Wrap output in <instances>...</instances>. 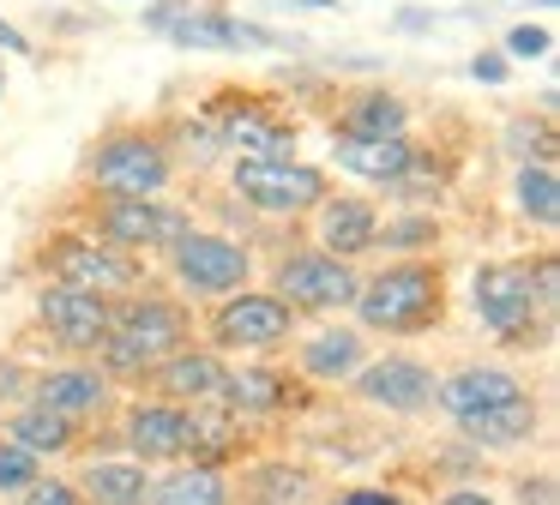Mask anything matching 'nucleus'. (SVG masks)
I'll use <instances>...</instances> for the list:
<instances>
[{
  "instance_id": "obj_1",
  "label": "nucleus",
  "mask_w": 560,
  "mask_h": 505,
  "mask_svg": "<svg viewBox=\"0 0 560 505\" xmlns=\"http://www.w3.org/2000/svg\"><path fill=\"white\" fill-rule=\"evenodd\" d=\"M187 343H194V307L163 289H133L109 301V337L97 343V367L109 379L145 385V373Z\"/></svg>"
},
{
  "instance_id": "obj_2",
  "label": "nucleus",
  "mask_w": 560,
  "mask_h": 505,
  "mask_svg": "<svg viewBox=\"0 0 560 505\" xmlns=\"http://www.w3.org/2000/svg\"><path fill=\"white\" fill-rule=\"evenodd\" d=\"M350 313H355V331L368 337H422L446 319V271L428 252L392 259L362 277Z\"/></svg>"
},
{
  "instance_id": "obj_3",
  "label": "nucleus",
  "mask_w": 560,
  "mask_h": 505,
  "mask_svg": "<svg viewBox=\"0 0 560 505\" xmlns=\"http://www.w3.org/2000/svg\"><path fill=\"white\" fill-rule=\"evenodd\" d=\"M175 156L163 144L158 127L145 120H121V127L97 132L79 156V180L91 192H121V199H151V192H170L175 187Z\"/></svg>"
},
{
  "instance_id": "obj_4",
  "label": "nucleus",
  "mask_w": 560,
  "mask_h": 505,
  "mask_svg": "<svg viewBox=\"0 0 560 505\" xmlns=\"http://www.w3.org/2000/svg\"><path fill=\"white\" fill-rule=\"evenodd\" d=\"M31 265H37V277H49V283L91 289V295H103V301L145 289V259L97 240L91 228H49V235L37 240V252H31Z\"/></svg>"
},
{
  "instance_id": "obj_5",
  "label": "nucleus",
  "mask_w": 560,
  "mask_h": 505,
  "mask_svg": "<svg viewBox=\"0 0 560 505\" xmlns=\"http://www.w3.org/2000/svg\"><path fill=\"white\" fill-rule=\"evenodd\" d=\"M223 175H230L242 211L271 216V223H295L331 192V175L307 156H230Z\"/></svg>"
},
{
  "instance_id": "obj_6",
  "label": "nucleus",
  "mask_w": 560,
  "mask_h": 505,
  "mask_svg": "<svg viewBox=\"0 0 560 505\" xmlns=\"http://www.w3.org/2000/svg\"><path fill=\"white\" fill-rule=\"evenodd\" d=\"M470 313H476V325H482L494 343H506V349H542L548 325H555L542 313V301H536L530 265H524V259H488V265H476V277H470Z\"/></svg>"
},
{
  "instance_id": "obj_7",
  "label": "nucleus",
  "mask_w": 560,
  "mask_h": 505,
  "mask_svg": "<svg viewBox=\"0 0 560 505\" xmlns=\"http://www.w3.org/2000/svg\"><path fill=\"white\" fill-rule=\"evenodd\" d=\"M206 127L218 132L223 156H295V115L247 84H218L199 103Z\"/></svg>"
},
{
  "instance_id": "obj_8",
  "label": "nucleus",
  "mask_w": 560,
  "mask_h": 505,
  "mask_svg": "<svg viewBox=\"0 0 560 505\" xmlns=\"http://www.w3.org/2000/svg\"><path fill=\"white\" fill-rule=\"evenodd\" d=\"M79 228H91L97 240H109V247H121V252H139V259H163V252L194 228V204H175V199H163V192H151V199L97 192Z\"/></svg>"
},
{
  "instance_id": "obj_9",
  "label": "nucleus",
  "mask_w": 560,
  "mask_h": 505,
  "mask_svg": "<svg viewBox=\"0 0 560 505\" xmlns=\"http://www.w3.org/2000/svg\"><path fill=\"white\" fill-rule=\"evenodd\" d=\"M295 331H302V313L254 283L211 301V319H206V337L218 355H278V349L295 343Z\"/></svg>"
},
{
  "instance_id": "obj_10",
  "label": "nucleus",
  "mask_w": 560,
  "mask_h": 505,
  "mask_svg": "<svg viewBox=\"0 0 560 505\" xmlns=\"http://www.w3.org/2000/svg\"><path fill=\"white\" fill-rule=\"evenodd\" d=\"M163 271L182 289V301H223L235 289L254 283V247L223 228H187L170 252H163Z\"/></svg>"
},
{
  "instance_id": "obj_11",
  "label": "nucleus",
  "mask_w": 560,
  "mask_h": 505,
  "mask_svg": "<svg viewBox=\"0 0 560 505\" xmlns=\"http://www.w3.org/2000/svg\"><path fill=\"white\" fill-rule=\"evenodd\" d=\"M145 31L163 36L175 48H194V55H223V48H278V36L254 19H235L230 7L218 0H151L145 12Z\"/></svg>"
},
{
  "instance_id": "obj_12",
  "label": "nucleus",
  "mask_w": 560,
  "mask_h": 505,
  "mask_svg": "<svg viewBox=\"0 0 560 505\" xmlns=\"http://www.w3.org/2000/svg\"><path fill=\"white\" fill-rule=\"evenodd\" d=\"M362 271L326 247H295L271 265V295H283L295 313H350Z\"/></svg>"
},
{
  "instance_id": "obj_13",
  "label": "nucleus",
  "mask_w": 560,
  "mask_h": 505,
  "mask_svg": "<svg viewBox=\"0 0 560 505\" xmlns=\"http://www.w3.org/2000/svg\"><path fill=\"white\" fill-rule=\"evenodd\" d=\"M31 319L49 331V343L73 361H91L97 343L109 337V301L91 295V289H73V283H49L43 277L31 289Z\"/></svg>"
},
{
  "instance_id": "obj_14",
  "label": "nucleus",
  "mask_w": 560,
  "mask_h": 505,
  "mask_svg": "<svg viewBox=\"0 0 560 505\" xmlns=\"http://www.w3.org/2000/svg\"><path fill=\"white\" fill-rule=\"evenodd\" d=\"M350 391H355V403L386 409V415H428V409H434V391H440V373L428 367V361L392 349V355H380V361L368 355L362 367L350 373Z\"/></svg>"
},
{
  "instance_id": "obj_15",
  "label": "nucleus",
  "mask_w": 560,
  "mask_h": 505,
  "mask_svg": "<svg viewBox=\"0 0 560 505\" xmlns=\"http://www.w3.org/2000/svg\"><path fill=\"white\" fill-rule=\"evenodd\" d=\"M31 403H43L55 415H67L73 427H85V421H103L115 409V379L97 361H61V367L31 373Z\"/></svg>"
},
{
  "instance_id": "obj_16",
  "label": "nucleus",
  "mask_w": 560,
  "mask_h": 505,
  "mask_svg": "<svg viewBox=\"0 0 560 505\" xmlns=\"http://www.w3.org/2000/svg\"><path fill=\"white\" fill-rule=\"evenodd\" d=\"M295 391H302V379L295 373H283L278 361H223V385H218V403L230 409V415L242 421H266V415H283V409L295 403Z\"/></svg>"
},
{
  "instance_id": "obj_17",
  "label": "nucleus",
  "mask_w": 560,
  "mask_h": 505,
  "mask_svg": "<svg viewBox=\"0 0 560 505\" xmlns=\"http://www.w3.org/2000/svg\"><path fill=\"white\" fill-rule=\"evenodd\" d=\"M121 445L133 463H182L187 457V409L163 403V397H139V403L121 409Z\"/></svg>"
},
{
  "instance_id": "obj_18",
  "label": "nucleus",
  "mask_w": 560,
  "mask_h": 505,
  "mask_svg": "<svg viewBox=\"0 0 560 505\" xmlns=\"http://www.w3.org/2000/svg\"><path fill=\"white\" fill-rule=\"evenodd\" d=\"M314 247L338 252V259H368L374 252V235H380V204L362 199V192H326L314 204Z\"/></svg>"
},
{
  "instance_id": "obj_19",
  "label": "nucleus",
  "mask_w": 560,
  "mask_h": 505,
  "mask_svg": "<svg viewBox=\"0 0 560 505\" xmlns=\"http://www.w3.org/2000/svg\"><path fill=\"white\" fill-rule=\"evenodd\" d=\"M223 361H230V355H218L211 343H187V349H175V355H163L158 367L145 373V385H151V397H163V403H182V409L218 403Z\"/></svg>"
},
{
  "instance_id": "obj_20",
  "label": "nucleus",
  "mask_w": 560,
  "mask_h": 505,
  "mask_svg": "<svg viewBox=\"0 0 560 505\" xmlns=\"http://www.w3.org/2000/svg\"><path fill=\"white\" fill-rule=\"evenodd\" d=\"M518 391H530V385L512 367H500V361H464V367L440 373L434 409H446V421H464V415H476V409H494Z\"/></svg>"
},
{
  "instance_id": "obj_21",
  "label": "nucleus",
  "mask_w": 560,
  "mask_h": 505,
  "mask_svg": "<svg viewBox=\"0 0 560 505\" xmlns=\"http://www.w3.org/2000/svg\"><path fill=\"white\" fill-rule=\"evenodd\" d=\"M416 120L410 96L386 91V84H362V91L338 96V115H331V132H355V139H404Z\"/></svg>"
},
{
  "instance_id": "obj_22",
  "label": "nucleus",
  "mask_w": 560,
  "mask_h": 505,
  "mask_svg": "<svg viewBox=\"0 0 560 505\" xmlns=\"http://www.w3.org/2000/svg\"><path fill=\"white\" fill-rule=\"evenodd\" d=\"M368 361V331L355 325H326V331L295 343V373L314 385H350V373Z\"/></svg>"
},
{
  "instance_id": "obj_23",
  "label": "nucleus",
  "mask_w": 560,
  "mask_h": 505,
  "mask_svg": "<svg viewBox=\"0 0 560 505\" xmlns=\"http://www.w3.org/2000/svg\"><path fill=\"white\" fill-rule=\"evenodd\" d=\"M452 427H458L476 451H512V445L536 439V427H542V403H536L530 391H518V397H506V403H494V409H476V415L452 421Z\"/></svg>"
},
{
  "instance_id": "obj_24",
  "label": "nucleus",
  "mask_w": 560,
  "mask_h": 505,
  "mask_svg": "<svg viewBox=\"0 0 560 505\" xmlns=\"http://www.w3.org/2000/svg\"><path fill=\"white\" fill-rule=\"evenodd\" d=\"M416 139H355V132H331V163L350 168L355 180H374V187H392V180L410 168Z\"/></svg>"
},
{
  "instance_id": "obj_25",
  "label": "nucleus",
  "mask_w": 560,
  "mask_h": 505,
  "mask_svg": "<svg viewBox=\"0 0 560 505\" xmlns=\"http://www.w3.org/2000/svg\"><path fill=\"white\" fill-rule=\"evenodd\" d=\"M79 500L85 505H145L151 500V469L133 457H91L73 475Z\"/></svg>"
},
{
  "instance_id": "obj_26",
  "label": "nucleus",
  "mask_w": 560,
  "mask_h": 505,
  "mask_svg": "<svg viewBox=\"0 0 560 505\" xmlns=\"http://www.w3.org/2000/svg\"><path fill=\"white\" fill-rule=\"evenodd\" d=\"M145 505H235V481L230 469H211V463H170L158 481H151V500Z\"/></svg>"
},
{
  "instance_id": "obj_27",
  "label": "nucleus",
  "mask_w": 560,
  "mask_h": 505,
  "mask_svg": "<svg viewBox=\"0 0 560 505\" xmlns=\"http://www.w3.org/2000/svg\"><path fill=\"white\" fill-rule=\"evenodd\" d=\"M242 457V415H230L223 403H194L187 409V463L230 469Z\"/></svg>"
},
{
  "instance_id": "obj_28",
  "label": "nucleus",
  "mask_w": 560,
  "mask_h": 505,
  "mask_svg": "<svg viewBox=\"0 0 560 505\" xmlns=\"http://www.w3.org/2000/svg\"><path fill=\"white\" fill-rule=\"evenodd\" d=\"M235 500L242 505H307L314 500V475L290 457H266V463H247L235 481Z\"/></svg>"
},
{
  "instance_id": "obj_29",
  "label": "nucleus",
  "mask_w": 560,
  "mask_h": 505,
  "mask_svg": "<svg viewBox=\"0 0 560 505\" xmlns=\"http://www.w3.org/2000/svg\"><path fill=\"white\" fill-rule=\"evenodd\" d=\"M7 439H19L31 457H73L79 451V427L67 415H55V409H43V403H13V415H7Z\"/></svg>"
},
{
  "instance_id": "obj_30",
  "label": "nucleus",
  "mask_w": 560,
  "mask_h": 505,
  "mask_svg": "<svg viewBox=\"0 0 560 505\" xmlns=\"http://www.w3.org/2000/svg\"><path fill=\"white\" fill-rule=\"evenodd\" d=\"M163 144H170L175 168H194V175H206V168H223L230 156H223L218 132L206 127V115H175V120H158Z\"/></svg>"
},
{
  "instance_id": "obj_31",
  "label": "nucleus",
  "mask_w": 560,
  "mask_h": 505,
  "mask_svg": "<svg viewBox=\"0 0 560 505\" xmlns=\"http://www.w3.org/2000/svg\"><path fill=\"white\" fill-rule=\"evenodd\" d=\"M512 211L536 228L560 223V175L555 163H518L512 168Z\"/></svg>"
},
{
  "instance_id": "obj_32",
  "label": "nucleus",
  "mask_w": 560,
  "mask_h": 505,
  "mask_svg": "<svg viewBox=\"0 0 560 505\" xmlns=\"http://www.w3.org/2000/svg\"><path fill=\"white\" fill-rule=\"evenodd\" d=\"M440 216L434 211H398V216H380V235H374V252L386 247V252H398V259H416V252H434L440 247Z\"/></svg>"
},
{
  "instance_id": "obj_33",
  "label": "nucleus",
  "mask_w": 560,
  "mask_h": 505,
  "mask_svg": "<svg viewBox=\"0 0 560 505\" xmlns=\"http://www.w3.org/2000/svg\"><path fill=\"white\" fill-rule=\"evenodd\" d=\"M506 151L518 156V163H555V127H548V115H518L506 127Z\"/></svg>"
},
{
  "instance_id": "obj_34",
  "label": "nucleus",
  "mask_w": 560,
  "mask_h": 505,
  "mask_svg": "<svg viewBox=\"0 0 560 505\" xmlns=\"http://www.w3.org/2000/svg\"><path fill=\"white\" fill-rule=\"evenodd\" d=\"M37 475H43V457H31L19 439H0V493L7 500H19Z\"/></svg>"
},
{
  "instance_id": "obj_35",
  "label": "nucleus",
  "mask_w": 560,
  "mask_h": 505,
  "mask_svg": "<svg viewBox=\"0 0 560 505\" xmlns=\"http://www.w3.org/2000/svg\"><path fill=\"white\" fill-rule=\"evenodd\" d=\"M500 55L506 60H542V55H555V31H542V24H512Z\"/></svg>"
},
{
  "instance_id": "obj_36",
  "label": "nucleus",
  "mask_w": 560,
  "mask_h": 505,
  "mask_svg": "<svg viewBox=\"0 0 560 505\" xmlns=\"http://www.w3.org/2000/svg\"><path fill=\"white\" fill-rule=\"evenodd\" d=\"M19 505H85V500H79V488L67 475H49V469H43V475L19 493Z\"/></svg>"
},
{
  "instance_id": "obj_37",
  "label": "nucleus",
  "mask_w": 560,
  "mask_h": 505,
  "mask_svg": "<svg viewBox=\"0 0 560 505\" xmlns=\"http://www.w3.org/2000/svg\"><path fill=\"white\" fill-rule=\"evenodd\" d=\"M530 265V289H536V301H542V313L555 319V307H560V265H555V252H536V259H524Z\"/></svg>"
},
{
  "instance_id": "obj_38",
  "label": "nucleus",
  "mask_w": 560,
  "mask_h": 505,
  "mask_svg": "<svg viewBox=\"0 0 560 505\" xmlns=\"http://www.w3.org/2000/svg\"><path fill=\"white\" fill-rule=\"evenodd\" d=\"M31 397V367L19 355H0V403H25Z\"/></svg>"
},
{
  "instance_id": "obj_39",
  "label": "nucleus",
  "mask_w": 560,
  "mask_h": 505,
  "mask_svg": "<svg viewBox=\"0 0 560 505\" xmlns=\"http://www.w3.org/2000/svg\"><path fill=\"white\" fill-rule=\"evenodd\" d=\"M506 72H512V60L500 55V48H482V55L470 60V79L476 84H506Z\"/></svg>"
},
{
  "instance_id": "obj_40",
  "label": "nucleus",
  "mask_w": 560,
  "mask_h": 505,
  "mask_svg": "<svg viewBox=\"0 0 560 505\" xmlns=\"http://www.w3.org/2000/svg\"><path fill=\"white\" fill-rule=\"evenodd\" d=\"M326 505H404L392 488H343V493H331Z\"/></svg>"
},
{
  "instance_id": "obj_41",
  "label": "nucleus",
  "mask_w": 560,
  "mask_h": 505,
  "mask_svg": "<svg viewBox=\"0 0 560 505\" xmlns=\"http://www.w3.org/2000/svg\"><path fill=\"white\" fill-rule=\"evenodd\" d=\"M434 505H500V500L488 488H476V481H458V488H446Z\"/></svg>"
},
{
  "instance_id": "obj_42",
  "label": "nucleus",
  "mask_w": 560,
  "mask_h": 505,
  "mask_svg": "<svg viewBox=\"0 0 560 505\" xmlns=\"http://www.w3.org/2000/svg\"><path fill=\"white\" fill-rule=\"evenodd\" d=\"M0 55H37V43H31L13 19H0Z\"/></svg>"
},
{
  "instance_id": "obj_43",
  "label": "nucleus",
  "mask_w": 560,
  "mask_h": 505,
  "mask_svg": "<svg viewBox=\"0 0 560 505\" xmlns=\"http://www.w3.org/2000/svg\"><path fill=\"white\" fill-rule=\"evenodd\" d=\"M518 505H555V481H548V475H524L518 481Z\"/></svg>"
},
{
  "instance_id": "obj_44",
  "label": "nucleus",
  "mask_w": 560,
  "mask_h": 505,
  "mask_svg": "<svg viewBox=\"0 0 560 505\" xmlns=\"http://www.w3.org/2000/svg\"><path fill=\"white\" fill-rule=\"evenodd\" d=\"M434 24V12H398V31H428Z\"/></svg>"
},
{
  "instance_id": "obj_45",
  "label": "nucleus",
  "mask_w": 560,
  "mask_h": 505,
  "mask_svg": "<svg viewBox=\"0 0 560 505\" xmlns=\"http://www.w3.org/2000/svg\"><path fill=\"white\" fill-rule=\"evenodd\" d=\"M278 7H295V12H326V7H343V0H278Z\"/></svg>"
},
{
  "instance_id": "obj_46",
  "label": "nucleus",
  "mask_w": 560,
  "mask_h": 505,
  "mask_svg": "<svg viewBox=\"0 0 560 505\" xmlns=\"http://www.w3.org/2000/svg\"><path fill=\"white\" fill-rule=\"evenodd\" d=\"M0 96H7V60H0Z\"/></svg>"
}]
</instances>
